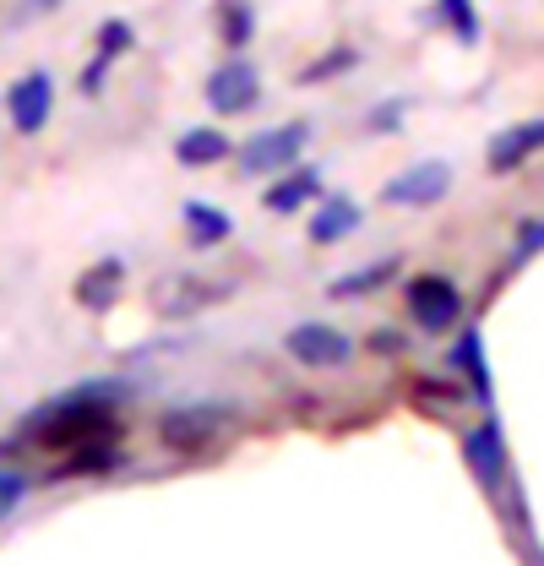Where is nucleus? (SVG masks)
Masks as SVG:
<instances>
[{
	"instance_id": "nucleus-24",
	"label": "nucleus",
	"mask_w": 544,
	"mask_h": 566,
	"mask_svg": "<svg viewBox=\"0 0 544 566\" xmlns=\"http://www.w3.org/2000/svg\"><path fill=\"white\" fill-rule=\"evenodd\" d=\"M398 115H404V104H398V98H393V104H381V109L370 115V132H393V126H398Z\"/></svg>"
},
{
	"instance_id": "nucleus-7",
	"label": "nucleus",
	"mask_w": 544,
	"mask_h": 566,
	"mask_svg": "<svg viewBox=\"0 0 544 566\" xmlns=\"http://www.w3.org/2000/svg\"><path fill=\"white\" fill-rule=\"evenodd\" d=\"M463 458H469V474H474L484 491H495V485L506 480V441H501L495 415H484V420L463 436Z\"/></svg>"
},
{
	"instance_id": "nucleus-1",
	"label": "nucleus",
	"mask_w": 544,
	"mask_h": 566,
	"mask_svg": "<svg viewBox=\"0 0 544 566\" xmlns=\"http://www.w3.org/2000/svg\"><path fill=\"white\" fill-rule=\"evenodd\" d=\"M115 415L104 403H93V387L71 392L61 409H44L39 420H28V436L44 441V447H76V441H93V436H109Z\"/></svg>"
},
{
	"instance_id": "nucleus-2",
	"label": "nucleus",
	"mask_w": 544,
	"mask_h": 566,
	"mask_svg": "<svg viewBox=\"0 0 544 566\" xmlns=\"http://www.w3.org/2000/svg\"><path fill=\"white\" fill-rule=\"evenodd\" d=\"M408 311L425 333H447V327L463 322V289L452 279H441V273H419L408 283Z\"/></svg>"
},
{
	"instance_id": "nucleus-17",
	"label": "nucleus",
	"mask_w": 544,
	"mask_h": 566,
	"mask_svg": "<svg viewBox=\"0 0 544 566\" xmlns=\"http://www.w3.org/2000/svg\"><path fill=\"white\" fill-rule=\"evenodd\" d=\"M436 11L447 17V28H452V39H458V44H479V11H474V0H441Z\"/></svg>"
},
{
	"instance_id": "nucleus-12",
	"label": "nucleus",
	"mask_w": 544,
	"mask_h": 566,
	"mask_svg": "<svg viewBox=\"0 0 544 566\" xmlns=\"http://www.w3.org/2000/svg\"><path fill=\"white\" fill-rule=\"evenodd\" d=\"M121 279H126V262L104 256L98 268H87V273L76 279V300H82L87 311H109V305L121 300Z\"/></svg>"
},
{
	"instance_id": "nucleus-19",
	"label": "nucleus",
	"mask_w": 544,
	"mask_h": 566,
	"mask_svg": "<svg viewBox=\"0 0 544 566\" xmlns=\"http://www.w3.org/2000/svg\"><path fill=\"white\" fill-rule=\"evenodd\" d=\"M398 262H376V268H365V273H348V279L333 283V300H348V294H365V289H376V283L387 279Z\"/></svg>"
},
{
	"instance_id": "nucleus-11",
	"label": "nucleus",
	"mask_w": 544,
	"mask_h": 566,
	"mask_svg": "<svg viewBox=\"0 0 544 566\" xmlns=\"http://www.w3.org/2000/svg\"><path fill=\"white\" fill-rule=\"evenodd\" d=\"M359 223H365V208L354 197H327L322 208L311 212V245H338Z\"/></svg>"
},
{
	"instance_id": "nucleus-10",
	"label": "nucleus",
	"mask_w": 544,
	"mask_h": 566,
	"mask_svg": "<svg viewBox=\"0 0 544 566\" xmlns=\"http://www.w3.org/2000/svg\"><path fill=\"white\" fill-rule=\"evenodd\" d=\"M534 153H544V120H517V126H506V132L490 137L484 164H490L495 175H506V169H523Z\"/></svg>"
},
{
	"instance_id": "nucleus-21",
	"label": "nucleus",
	"mask_w": 544,
	"mask_h": 566,
	"mask_svg": "<svg viewBox=\"0 0 544 566\" xmlns=\"http://www.w3.org/2000/svg\"><path fill=\"white\" fill-rule=\"evenodd\" d=\"M544 251V218L540 223H529L523 234H517V251H512V268H523V262H534Z\"/></svg>"
},
{
	"instance_id": "nucleus-15",
	"label": "nucleus",
	"mask_w": 544,
	"mask_h": 566,
	"mask_svg": "<svg viewBox=\"0 0 544 566\" xmlns=\"http://www.w3.org/2000/svg\"><path fill=\"white\" fill-rule=\"evenodd\" d=\"M175 158H180L186 169H207V164L229 158V137L212 132V126H197V132H186V137L175 142Z\"/></svg>"
},
{
	"instance_id": "nucleus-9",
	"label": "nucleus",
	"mask_w": 544,
	"mask_h": 566,
	"mask_svg": "<svg viewBox=\"0 0 544 566\" xmlns=\"http://www.w3.org/2000/svg\"><path fill=\"white\" fill-rule=\"evenodd\" d=\"M6 109H11V126H17V132H39V126L50 120V109H55V82H50V71H28V76L6 93Z\"/></svg>"
},
{
	"instance_id": "nucleus-16",
	"label": "nucleus",
	"mask_w": 544,
	"mask_h": 566,
	"mask_svg": "<svg viewBox=\"0 0 544 566\" xmlns=\"http://www.w3.org/2000/svg\"><path fill=\"white\" fill-rule=\"evenodd\" d=\"M186 229H191V245H218L234 234V218L223 208H207V202H186Z\"/></svg>"
},
{
	"instance_id": "nucleus-5",
	"label": "nucleus",
	"mask_w": 544,
	"mask_h": 566,
	"mask_svg": "<svg viewBox=\"0 0 544 566\" xmlns=\"http://www.w3.org/2000/svg\"><path fill=\"white\" fill-rule=\"evenodd\" d=\"M223 424H229V409H223V403H191V409L164 415L158 436H164V447H175V452H197V447H207Z\"/></svg>"
},
{
	"instance_id": "nucleus-8",
	"label": "nucleus",
	"mask_w": 544,
	"mask_h": 566,
	"mask_svg": "<svg viewBox=\"0 0 544 566\" xmlns=\"http://www.w3.org/2000/svg\"><path fill=\"white\" fill-rule=\"evenodd\" d=\"M283 349L294 354L300 365H311V370H327V365H343L354 344L343 338L338 327H327V322H300V327L283 338Z\"/></svg>"
},
{
	"instance_id": "nucleus-23",
	"label": "nucleus",
	"mask_w": 544,
	"mask_h": 566,
	"mask_svg": "<svg viewBox=\"0 0 544 566\" xmlns=\"http://www.w3.org/2000/svg\"><path fill=\"white\" fill-rule=\"evenodd\" d=\"M22 491H28V480H22V474H6V469H0V517H6V512H11L17 501H22Z\"/></svg>"
},
{
	"instance_id": "nucleus-18",
	"label": "nucleus",
	"mask_w": 544,
	"mask_h": 566,
	"mask_svg": "<svg viewBox=\"0 0 544 566\" xmlns=\"http://www.w3.org/2000/svg\"><path fill=\"white\" fill-rule=\"evenodd\" d=\"M251 28H257V11H251L245 0H223V39H229V44H245Z\"/></svg>"
},
{
	"instance_id": "nucleus-22",
	"label": "nucleus",
	"mask_w": 544,
	"mask_h": 566,
	"mask_svg": "<svg viewBox=\"0 0 544 566\" xmlns=\"http://www.w3.org/2000/svg\"><path fill=\"white\" fill-rule=\"evenodd\" d=\"M354 66V50H333V55H322V61H316V66L305 71V76H300V82H327V76H333V71H348Z\"/></svg>"
},
{
	"instance_id": "nucleus-4",
	"label": "nucleus",
	"mask_w": 544,
	"mask_h": 566,
	"mask_svg": "<svg viewBox=\"0 0 544 566\" xmlns=\"http://www.w3.org/2000/svg\"><path fill=\"white\" fill-rule=\"evenodd\" d=\"M447 191H452V164L447 158H425V164H408L404 175H393L381 197L393 208H436Z\"/></svg>"
},
{
	"instance_id": "nucleus-3",
	"label": "nucleus",
	"mask_w": 544,
	"mask_h": 566,
	"mask_svg": "<svg viewBox=\"0 0 544 566\" xmlns=\"http://www.w3.org/2000/svg\"><path fill=\"white\" fill-rule=\"evenodd\" d=\"M305 142H311V126H305V120H289V126H268V132H257V137L240 147V164H245V175L294 169V164H300V153H305Z\"/></svg>"
},
{
	"instance_id": "nucleus-14",
	"label": "nucleus",
	"mask_w": 544,
	"mask_h": 566,
	"mask_svg": "<svg viewBox=\"0 0 544 566\" xmlns=\"http://www.w3.org/2000/svg\"><path fill=\"white\" fill-rule=\"evenodd\" d=\"M322 191V175L311 169V164H300L294 175H283L278 186L268 191V212H294V208H305L311 197Z\"/></svg>"
},
{
	"instance_id": "nucleus-13",
	"label": "nucleus",
	"mask_w": 544,
	"mask_h": 566,
	"mask_svg": "<svg viewBox=\"0 0 544 566\" xmlns=\"http://www.w3.org/2000/svg\"><path fill=\"white\" fill-rule=\"evenodd\" d=\"M452 365L474 381L479 403H490V398H495V387H490V359H484V333H479L474 322L463 327V338H458V349H452Z\"/></svg>"
},
{
	"instance_id": "nucleus-6",
	"label": "nucleus",
	"mask_w": 544,
	"mask_h": 566,
	"mask_svg": "<svg viewBox=\"0 0 544 566\" xmlns=\"http://www.w3.org/2000/svg\"><path fill=\"white\" fill-rule=\"evenodd\" d=\"M257 98H262V76H257L251 61H229V66H218L207 76V104L218 115H245Z\"/></svg>"
},
{
	"instance_id": "nucleus-20",
	"label": "nucleus",
	"mask_w": 544,
	"mask_h": 566,
	"mask_svg": "<svg viewBox=\"0 0 544 566\" xmlns=\"http://www.w3.org/2000/svg\"><path fill=\"white\" fill-rule=\"evenodd\" d=\"M126 50H132V28H126V22H104V28H98V55L115 61V55H126Z\"/></svg>"
}]
</instances>
